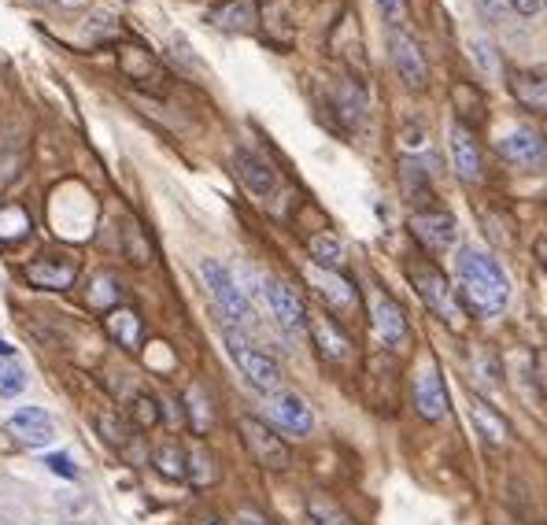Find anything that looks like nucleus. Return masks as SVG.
Returning a JSON list of instances; mask_svg holds the SVG:
<instances>
[{
    "mask_svg": "<svg viewBox=\"0 0 547 525\" xmlns=\"http://www.w3.org/2000/svg\"><path fill=\"white\" fill-rule=\"evenodd\" d=\"M455 270H459V289H462V307L474 315H499L507 300H511V281L503 274L496 259L481 252L474 245H462L455 256Z\"/></svg>",
    "mask_w": 547,
    "mask_h": 525,
    "instance_id": "f257e3e1",
    "label": "nucleus"
},
{
    "mask_svg": "<svg viewBox=\"0 0 547 525\" xmlns=\"http://www.w3.org/2000/svg\"><path fill=\"white\" fill-rule=\"evenodd\" d=\"M407 278H411L414 293L422 296V304L448 326V330H462L466 326V307H462L459 293L451 289V281L444 278V270L433 259H411L407 263Z\"/></svg>",
    "mask_w": 547,
    "mask_h": 525,
    "instance_id": "f03ea898",
    "label": "nucleus"
},
{
    "mask_svg": "<svg viewBox=\"0 0 547 525\" xmlns=\"http://www.w3.org/2000/svg\"><path fill=\"white\" fill-rule=\"evenodd\" d=\"M200 281L207 285V293L215 300V307L222 311V318L230 322V330H244L256 322V307L248 300V293L241 289V281L233 278L230 267L219 259H200Z\"/></svg>",
    "mask_w": 547,
    "mask_h": 525,
    "instance_id": "7ed1b4c3",
    "label": "nucleus"
},
{
    "mask_svg": "<svg viewBox=\"0 0 547 525\" xmlns=\"http://www.w3.org/2000/svg\"><path fill=\"white\" fill-rule=\"evenodd\" d=\"M226 348H230V359L237 363V370L248 378L252 389L267 392V396L281 389V378H285V374H281V363L267 348L252 344L241 330H226Z\"/></svg>",
    "mask_w": 547,
    "mask_h": 525,
    "instance_id": "20e7f679",
    "label": "nucleus"
},
{
    "mask_svg": "<svg viewBox=\"0 0 547 525\" xmlns=\"http://www.w3.org/2000/svg\"><path fill=\"white\" fill-rule=\"evenodd\" d=\"M237 429H241L244 448L256 459V466H263L270 474H285L292 466V448L285 444V437H278V429L267 426L263 418L241 415L237 418Z\"/></svg>",
    "mask_w": 547,
    "mask_h": 525,
    "instance_id": "39448f33",
    "label": "nucleus"
},
{
    "mask_svg": "<svg viewBox=\"0 0 547 525\" xmlns=\"http://www.w3.org/2000/svg\"><path fill=\"white\" fill-rule=\"evenodd\" d=\"M411 400H414V411L426 418V422H444L451 415V400H448V385L440 378V370L433 363L414 374L411 381Z\"/></svg>",
    "mask_w": 547,
    "mask_h": 525,
    "instance_id": "423d86ee",
    "label": "nucleus"
},
{
    "mask_svg": "<svg viewBox=\"0 0 547 525\" xmlns=\"http://www.w3.org/2000/svg\"><path fill=\"white\" fill-rule=\"evenodd\" d=\"M267 415L274 422V429L292 433V437H307L315 429V411L300 392H270Z\"/></svg>",
    "mask_w": 547,
    "mask_h": 525,
    "instance_id": "0eeeda50",
    "label": "nucleus"
},
{
    "mask_svg": "<svg viewBox=\"0 0 547 525\" xmlns=\"http://www.w3.org/2000/svg\"><path fill=\"white\" fill-rule=\"evenodd\" d=\"M263 300H267L270 315L278 318V326H285V330H292V333L307 330L311 315H307L304 296L296 293L292 285H285V281H278V278H263Z\"/></svg>",
    "mask_w": 547,
    "mask_h": 525,
    "instance_id": "6e6552de",
    "label": "nucleus"
},
{
    "mask_svg": "<svg viewBox=\"0 0 547 525\" xmlns=\"http://www.w3.org/2000/svg\"><path fill=\"white\" fill-rule=\"evenodd\" d=\"M499 156L507 159L518 171H544L547 167V137L529 130V126H518L511 134L499 141Z\"/></svg>",
    "mask_w": 547,
    "mask_h": 525,
    "instance_id": "1a4fd4ad",
    "label": "nucleus"
},
{
    "mask_svg": "<svg viewBox=\"0 0 547 525\" xmlns=\"http://www.w3.org/2000/svg\"><path fill=\"white\" fill-rule=\"evenodd\" d=\"M307 330H311V341H315V348H318V359L326 363V367H348L355 359V344H352V337L333 322L329 315H318V318H311L307 322Z\"/></svg>",
    "mask_w": 547,
    "mask_h": 525,
    "instance_id": "9d476101",
    "label": "nucleus"
},
{
    "mask_svg": "<svg viewBox=\"0 0 547 525\" xmlns=\"http://www.w3.org/2000/svg\"><path fill=\"white\" fill-rule=\"evenodd\" d=\"M411 233L414 241L426 248V252H448L451 245H455V237H459V226H455V219H451L448 211L440 208H422L411 215Z\"/></svg>",
    "mask_w": 547,
    "mask_h": 525,
    "instance_id": "9b49d317",
    "label": "nucleus"
},
{
    "mask_svg": "<svg viewBox=\"0 0 547 525\" xmlns=\"http://www.w3.org/2000/svg\"><path fill=\"white\" fill-rule=\"evenodd\" d=\"M389 52H392V67L400 74L407 89H426L429 86V63L422 56V45L414 41L411 34H403V30H392L389 34Z\"/></svg>",
    "mask_w": 547,
    "mask_h": 525,
    "instance_id": "f8f14e48",
    "label": "nucleus"
},
{
    "mask_svg": "<svg viewBox=\"0 0 547 525\" xmlns=\"http://www.w3.org/2000/svg\"><path fill=\"white\" fill-rule=\"evenodd\" d=\"M370 318H374L377 341L385 344L389 352H400L403 344H407V337H411V326H407L403 307L396 304L389 293H381V289H377L374 300H370Z\"/></svg>",
    "mask_w": 547,
    "mask_h": 525,
    "instance_id": "ddd939ff",
    "label": "nucleus"
},
{
    "mask_svg": "<svg viewBox=\"0 0 547 525\" xmlns=\"http://www.w3.org/2000/svg\"><path fill=\"white\" fill-rule=\"evenodd\" d=\"M119 71L126 74V82H134L137 89H148V93H167V71L159 67V60L141 45H126L119 52Z\"/></svg>",
    "mask_w": 547,
    "mask_h": 525,
    "instance_id": "4468645a",
    "label": "nucleus"
},
{
    "mask_svg": "<svg viewBox=\"0 0 547 525\" xmlns=\"http://www.w3.org/2000/svg\"><path fill=\"white\" fill-rule=\"evenodd\" d=\"M26 281L45 293H63L78 281V263L71 256H41L26 267Z\"/></svg>",
    "mask_w": 547,
    "mask_h": 525,
    "instance_id": "2eb2a0df",
    "label": "nucleus"
},
{
    "mask_svg": "<svg viewBox=\"0 0 547 525\" xmlns=\"http://www.w3.org/2000/svg\"><path fill=\"white\" fill-rule=\"evenodd\" d=\"M507 89L525 111L547 119V67H518V71H511Z\"/></svg>",
    "mask_w": 547,
    "mask_h": 525,
    "instance_id": "dca6fc26",
    "label": "nucleus"
},
{
    "mask_svg": "<svg viewBox=\"0 0 547 525\" xmlns=\"http://www.w3.org/2000/svg\"><path fill=\"white\" fill-rule=\"evenodd\" d=\"M448 148H451V167L459 174L462 182H481V148H477L470 126L455 123L448 130Z\"/></svg>",
    "mask_w": 547,
    "mask_h": 525,
    "instance_id": "f3484780",
    "label": "nucleus"
},
{
    "mask_svg": "<svg viewBox=\"0 0 547 525\" xmlns=\"http://www.w3.org/2000/svg\"><path fill=\"white\" fill-rule=\"evenodd\" d=\"M8 433H12L19 444H26V448H45V444L56 437L49 411H41V407H19V411L8 418Z\"/></svg>",
    "mask_w": 547,
    "mask_h": 525,
    "instance_id": "a211bd4d",
    "label": "nucleus"
},
{
    "mask_svg": "<svg viewBox=\"0 0 547 525\" xmlns=\"http://www.w3.org/2000/svg\"><path fill=\"white\" fill-rule=\"evenodd\" d=\"M104 330L126 352H141V344H145V318H141L137 307H111L104 315Z\"/></svg>",
    "mask_w": 547,
    "mask_h": 525,
    "instance_id": "6ab92c4d",
    "label": "nucleus"
},
{
    "mask_svg": "<svg viewBox=\"0 0 547 525\" xmlns=\"http://www.w3.org/2000/svg\"><path fill=\"white\" fill-rule=\"evenodd\" d=\"M307 278L315 281V289L322 293V300H326L333 311H355L359 296H355V285L344 278V274H337V270L311 267V270H307Z\"/></svg>",
    "mask_w": 547,
    "mask_h": 525,
    "instance_id": "aec40b11",
    "label": "nucleus"
},
{
    "mask_svg": "<svg viewBox=\"0 0 547 525\" xmlns=\"http://www.w3.org/2000/svg\"><path fill=\"white\" fill-rule=\"evenodd\" d=\"M233 167H237V178L244 182V189H248V193H256V196L274 193L278 178H274V167H270V163L263 156L248 152V148H237V156H233Z\"/></svg>",
    "mask_w": 547,
    "mask_h": 525,
    "instance_id": "412c9836",
    "label": "nucleus"
},
{
    "mask_svg": "<svg viewBox=\"0 0 547 525\" xmlns=\"http://www.w3.org/2000/svg\"><path fill=\"white\" fill-rule=\"evenodd\" d=\"M470 418H474L477 433H481L488 444H496L499 448V444H507V440H511V422L499 415L485 396H474V400H470Z\"/></svg>",
    "mask_w": 547,
    "mask_h": 525,
    "instance_id": "4be33fe9",
    "label": "nucleus"
},
{
    "mask_svg": "<svg viewBox=\"0 0 547 525\" xmlns=\"http://www.w3.org/2000/svg\"><path fill=\"white\" fill-rule=\"evenodd\" d=\"M182 407H185V422H189V429H193L196 437H204L207 429L215 426V407L207 400L204 385H189L182 396Z\"/></svg>",
    "mask_w": 547,
    "mask_h": 525,
    "instance_id": "5701e85b",
    "label": "nucleus"
},
{
    "mask_svg": "<svg viewBox=\"0 0 547 525\" xmlns=\"http://www.w3.org/2000/svg\"><path fill=\"white\" fill-rule=\"evenodd\" d=\"M185 477L193 481V489H207L219 481V459L207 444H196L193 452L185 455Z\"/></svg>",
    "mask_w": 547,
    "mask_h": 525,
    "instance_id": "b1692460",
    "label": "nucleus"
},
{
    "mask_svg": "<svg viewBox=\"0 0 547 525\" xmlns=\"http://www.w3.org/2000/svg\"><path fill=\"white\" fill-rule=\"evenodd\" d=\"M207 23L222 26V30H248L256 23V4L252 0H226L222 8L207 15Z\"/></svg>",
    "mask_w": 547,
    "mask_h": 525,
    "instance_id": "393cba45",
    "label": "nucleus"
},
{
    "mask_svg": "<svg viewBox=\"0 0 547 525\" xmlns=\"http://www.w3.org/2000/svg\"><path fill=\"white\" fill-rule=\"evenodd\" d=\"M307 518H311V525H359L341 503L322 496V492H311V496H307Z\"/></svg>",
    "mask_w": 547,
    "mask_h": 525,
    "instance_id": "a878e982",
    "label": "nucleus"
},
{
    "mask_svg": "<svg viewBox=\"0 0 547 525\" xmlns=\"http://www.w3.org/2000/svg\"><path fill=\"white\" fill-rule=\"evenodd\" d=\"M307 252L315 259V267L337 270V274L344 270V245L333 237V233H315V237L307 241Z\"/></svg>",
    "mask_w": 547,
    "mask_h": 525,
    "instance_id": "bb28decb",
    "label": "nucleus"
},
{
    "mask_svg": "<svg viewBox=\"0 0 547 525\" xmlns=\"http://www.w3.org/2000/svg\"><path fill=\"white\" fill-rule=\"evenodd\" d=\"M337 115H341L348 126H359L366 119V97L355 82H341V86H337Z\"/></svg>",
    "mask_w": 547,
    "mask_h": 525,
    "instance_id": "cd10ccee",
    "label": "nucleus"
},
{
    "mask_svg": "<svg viewBox=\"0 0 547 525\" xmlns=\"http://www.w3.org/2000/svg\"><path fill=\"white\" fill-rule=\"evenodd\" d=\"M152 463H156V470L163 477H171V481H182L185 477V452L174 444V440H167V444H159L156 452H152Z\"/></svg>",
    "mask_w": 547,
    "mask_h": 525,
    "instance_id": "c85d7f7f",
    "label": "nucleus"
},
{
    "mask_svg": "<svg viewBox=\"0 0 547 525\" xmlns=\"http://www.w3.org/2000/svg\"><path fill=\"white\" fill-rule=\"evenodd\" d=\"M130 418H134L137 429H152V426H159V418H163V407H159L156 396H148V392H137L134 400H130Z\"/></svg>",
    "mask_w": 547,
    "mask_h": 525,
    "instance_id": "c756f323",
    "label": "nucleus"
},
{
    "mask_svg": "<svg viewBox=\"0 0 547 525\" xmlns=\"http://www.w3.org/2000/svg\"><path fill=\"white\" fill-rule=\"evenodd\" d=\"M474 378L485 381V385H492L496 389L499 381H503V363H499V355L492 352V348H474Z\"/></svg>",
    "mask_w": 547,
    "mask_h": 525,
    "instance_id": "7c9ffc66",
    "label": "nucleus"
},
{
    "mask_svg": "<svg viewBox=\"0 0 547 525\" xmlns=\"http://www.w3.org/2000/svg\"><path fill=\"white\" fill-rule=\"evenodd\" d=\"M97 429H100V437L108 440L111 448H119V452L126 448V444H130V440H134V437H130V426H126V422H122L115 411H100V415H97Z\"/></svg>",
    "mask_w": 547,
    "mask_h": 525,
    "instance_id": "2f4dec72",
    "label": "nucleus"
},
{
    "mask_svg": "<svg viewBox=\"0 0 547 525\" xmlns=\"http://www.w3.org/2000/svg\"><path fill=\"white\" fill-rule=\"evenodd\" d=\"M26 389V374L12 355H0V400H12Z\"/></svg>",
    "mask_w": 547,
    "mask_h": 525,
    "instance_id": "473e14b6",
    "label": "nucleus"
},
{
    "mask_svg": "<svg viewBox=\"0 0 547 525\" xmlns=\"http://www.w3.org/2000/svg\"><path fill=\"white\" fill-rule=\"evenodd\" d=\"M470 49H474V60H477V67H481V71H485V74H496L499 71L496 49L488 45L485 37H474V41H470Z\"/></svg>",
    "mask_w": 547,
    "mask_h": 525,
    "instance_id": "72a5a7b5",
    "label": "nucleus"
},
{
    "mask_svg": "<svg viewBox=\"0 0 547 525\" xmlns=\"http://www.w3.org/2000/svg\"><path fill=\"white\" fill-rule=\"evenodd\" d=\"M377 4H381V12H385L392 30H403V23H407V0H377Z\"/></svg>",
    "mask_w": 547,
    "mask_h": 525,
    "instance_id": "f704fd0d",
    "label": "nucleus"
},
{
    "mask_svg": "<svg viewBox=\"0 0 547 525\" xmlns=\"http://www.w3.org/2000/svg\"><path fill=\"white\" fill-rule=\"evenodd\" d=\"M45 466H49L56 477H67V481H74V477H78V466H74V459H71V455H63V452L49 455V459H45Z\"/></svg>",
    "mask_w": 547,
    "mask_h": 525,
    "instance_id": "c9c22d12",
    "label": "nucleus"
},
{
    "mask_svg": "<svg viewBox=\"0 0 547 525\" xmlns=\"http://www.w3.org/2000/svg\"><path fill=\"white\" fill-rule=\"evenodd\" d=\"M226 525H274L263 511H256V507H237V511L230 514V522Z\"/></svg>",
    "mask_w": 547,
    "mask_h": 525,
    "instance_id": "e433bc0d",
    "label": "nucleus"
},
{
    "mask_svg": "<svg viewBox=\"0 0 547 525\" xmlns=\"http://www.w3.org/2000/svg\"><path fill=\"white\" fill-rule=\"evenodd\" d=\"M544 4H547V0H511V8H514V12L529 15V19H533V15L544 12Z\"/></svg>",
    "mask_w": 547,
    "mask_h": 525,
    "instance_id": "4c0bfd02",
    "label": "nucleus"
},
{
    "mask_svg": "<svg viewBox=\"0 0 547 525\" xmlns=\"http://www.w3.org/2000/svg\"><path fill=\"white\" fill-rule=\"evenodd\" d=\"M536 263L547 270V233L540 237V241H536Z\"/></svg>",
    "mask_w": 547,
    "mask_h": 525,
    "instance_id": "58836bf2",
    "label": "nucleus"
},
{
    "mask_svg": "<svg viewBox=\"0 0 547 525\" xmlns=\"http://www.w3.org/2000/svg\"><path fill=\"white\" fill-rule=\"evenodd\" d=\"M193 525H226V522H219V518H211V514H204V518H196Z\"/></svg>",
    "mask_w": 547,
    "mask_h": 525,
    "instance_id": "ea45409f",
    "label": "nucleus"
},
{
    "mask_svg": "<svg viewBox=\"0 0 547 525\" xmlns=\"http://www.w3.org/2000/svg\"><path fill=\"white\" fill-rule=\"evenodd\" d=\"M0 355H12V348H8L4 341H0Z\"/></svg>",
    "mask_w": 547,
    "mask_h": 525,
    "instance_id": "a19ab883",
    "label": "nucleus"
},
{
    "mask_svg": "<svg viewBox=\"0 0 547 525\" xmlns=\"http://www.w3.org/2000/svg\"><path fill=\"white\" fill-rule=\"evenodd\" d=\"M71 525H86V522H71Z\"/></svg>",
    "mask_w": 547,
    "mask_h": 525,
    "instance_id": "79ce46f5",
    "label": "nucleus"
}]
</instances>
